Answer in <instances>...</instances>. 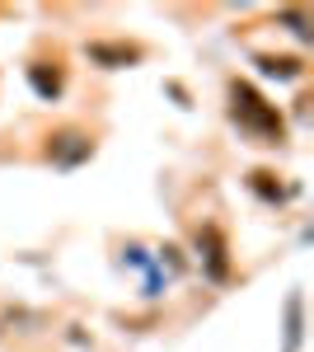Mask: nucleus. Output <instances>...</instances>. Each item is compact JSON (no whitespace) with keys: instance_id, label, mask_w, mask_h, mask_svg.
<instances>
[{"instance_id":"1","label":"nucleus","mask_w":314,"mask_h":352,"mask_svg":"<svg viewBox=\"0 0 314 352\" xmlns=\"http://www.w3.org/2000/svg\"><path fill=\"white\" fill-rule=\"evenodd\" d=\"M230 118H235L239 132H249L258 146H282L287 141V122L277 104H267L249 80H230Z\"/></svg>"},{"instance_id":"2","label":"nucleus","mask_w":314,"mask_h":352,"mask_svg":"<svg viewBox=\"0 0 314 352\" xmlns=\"http://www.w3.org/2000/svg\"><path fill=\"white\" fill-rule=\"evenodd\" d=\"M47 155H52V164H61V169H76V164H85L89 155H94V141H89L85 132H76V127H66V132L52 136Z\"/></svg>"},{"instance_id":"4","label":"nucleus","mask_w":314,"mask_h":352,"mask_svg":"<svg viewBox=\"0 0 314 352\" xmlns=\"http://www.w3.org/2000/svg\"><path fill=\"white\" fill-rule=\"evenodd\" d=\"M85 56L94 66H131V61H141V47L136 43H89Z\"/></svg>"},{"instance_id":"9","label":"nucleus","mask_w":314,"mask_h":352,"mask_svg":"<svg viewBox=\"0 0 314 352\" xmlns=\"http://www.w3.org/2000/svg\"><path fill=\"white\" fill-rule=\"evenodd\" d=\"M282 24H291L300 38H310V28H305V10H282Z\"/></svg>"},{"instance_id":"3","label":"nucleus","mask_w":314,"mask_h":352,"mask_svg":"<svg viewBox=\"0 0 314 352\" xmlns=\"http://www.w3.org/2000/svg\"><path fill=\"white\" fill-rule=\"evenodd\" d=\"M197 254H202V263H207V272L216 277V282H225L230 277V249H225V235L216 230V226H202L197 230Z\"/></svg>"},{"instance_id":"7","label":"nucleus","mask_w":314,"mask_h":352,"mask_svg":"<svg viewBox=\"0 0 314 352\" xmlns=\"http://www.w3.org/2000/svg\"><path fill=\"white\" fill-rule=\"evenodd\" d=\"M262 76H277V80H300V71H305V61L300 56H258Z\"/></svg>"},{"instance_id":"8","label":"nucleus","mask_w":314,"mask_h":352,"mask_svg":"<svg viewBox=\"0 0 314 352\" xmlns=\"http://www.w3.org/2000/svg\"><path fill=\"white\" fill-rule=\"evenodd\" d=\"M300 305H305L300 296H291V300H287V352L300 348Z\"/></svg>"},{"instance_id":"5","label":"nucleus","mask_w":314,"mask_h":352,"mask_svg":"<svg viewBox=\"0 0 314 352\" xmlns=\"http://www.w3.org/2000/svg\"><path fill=\"white\" fill-rule=\"evenodd\" d=\"M28 80H33V89H38L43 99H56V94L66 89V76H61V66H52V61H33V66H28Z\"/></svg>"},{"instance_id":"6","label":"nucleus","mask_w":314,"mask_h":352,"mask_svg":"<svg viewBox=\"0 0 314 352\" xmlns=\"http://www.w3.org/2000/svg\"><path fill=\"white\" fill-rule=\"evenodd\" d=\"M249 188L258 192V197H267V202H287L295 188H287V184H277V174H267V169H254L249 174Z\"/></svg>"}]
</instances>
